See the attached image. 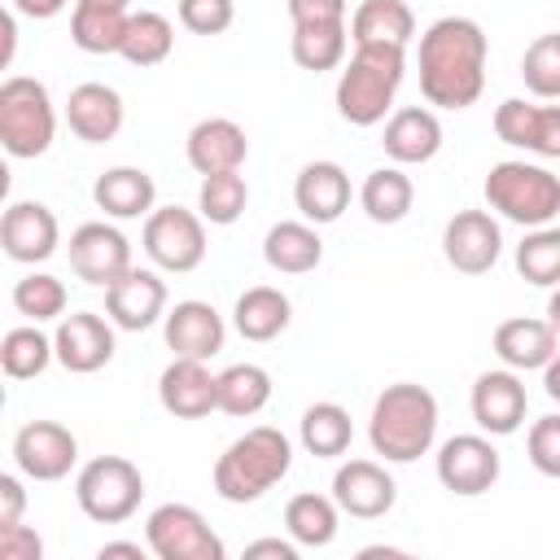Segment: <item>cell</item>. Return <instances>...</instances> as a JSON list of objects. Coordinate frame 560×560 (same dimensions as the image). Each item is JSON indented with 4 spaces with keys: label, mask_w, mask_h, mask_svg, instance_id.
<instances>
[{
    "label": "cell",
    "mask_w": 560,
    "mask_h": 560,
    "mask_svg": "<svg viewBox=\"0 0 560 560\" xmlns=\"http://www.w3.org/2000/svg\"><path fill=\"white\" fill-rule=\"evenodd\" d=\"M74 4H92V9H127L131 0H74Z\"/></svg>",
    "instance_id": "obj_53"
},
{
    "label": "cell",
    "mask_w": 560,
    "mask_h": 560,
    "mask_svg": "<svg viewBox=\"0 0 560 560\" xmlns=\"http://www.w3.org/2000/svg\"><path fill=\"white\" fill-rule=\"evenodd\" d=\"M44 556V542L31 525H0V560H39Z\"/></svg>",
    "instance_id": "obj_45"
},
{
    "label": "cell",
    "mask_w": 560,
    "mask_h": 560,
    "mask_svg": "<svg viewBox=\"0 0 560 560\" xmlns=\"http://www.w3.org/2000/svg\"><path fill=\"white\" fill-rule=\"evenodd\" d=\"M289 22L306 26V22H346V0H284Z\"/></svg>",
    "instance_id": "obj_46"
},
{
    "label": "cell",
    "mask_w": 560,
    "mask_h": 560,
    "mask_svg": "<svg viewBox=\"0 0 560 560\" xmlns=\"http://www.w3.org/2000/svg\"><path fill=\"white\" fill-rule=\"evenodd\" d=\"M298 442L315 459H337L354 442V420L341 402H311L298 420Z\"/></svg>",
    "instance_id": "obj_31"
},
{
    "label": "cell",
    "mask_w": 560,
    "mask_h": 560,
    "mask_svg": "<svg viewBox=\"0 0 560 560\" xmlns=\"http://www.w3.org/2000/svg\"><path fill=\"white\" fill-rule=\"evenodd\" d=\"M140 245L149 262L162 271H175V276L197 271L206 262V219L184 206H153V214L144 219Z\"/></svg>",
    "instance_id": "obj_8"
},
{
    "label": "cell",
    "mask_w": 560,
    "mask_h": 560,
    "mask_svg": "<svg viewBox=\"0 0 560 560\" xmlns=\"http://www.w3.org/2000/svg\"><path fill=\"white\" fill-rule=\"evenodd\" d=\"M516 271L521 280L538 284V289H556L560 284V228H529L525 241L516 245Z\"/></svg>",
    "instance_id": "obj_40"
},
{
    "label": "cell",
    "mask_w": 560,
    "mask_h": 560,
    "mask_svg": "<svg viewBox=\"0 0 560 560\" xmlns=\"http://www.w3.org/2000/svg\"><path fill=\"white\" fill-rule=\"evenodd\" d=\"M262 258L280 276H306V271L319 267L324 241H319L315 223H306V219H280L262 236Z\"/></svg>",
    "instance_id": "obj_28"
},
{
    "label": "cell",
    "mask_w": 560,
    "mask_h": 560,
    "mask_svg": "<svg viewBox=\"0 0 560 560\" xmlns=\"http://www.w3.org/2000/svg\"><path fill=\"white\" fill-rule=\"evenodd\" d=\"M66 284L48 271H26L18 284H13V306L18 315H26L31 324H48V319H61L66 315Z\"/></svg>",
    "instance_id": "obj_41"
},
{
    "label": "cell",
    "mask_w": 560,
    "mask_h": 560,
    "mask_svg": "<svg viewBox=\"0 0 560 560\" xmlns=\"http://www.w3.org/2000/svg\"><path fill=\"white\" fill-rule=\"evenodd\" d=\"M337 525H341V508L332 494L302 490L284 503V529L298 547H328L337 538Z\"/></svg>",
    "instance_id": "obj_33"
},
{
    "label": "cell",
    "mask_w": 560,
    "mask_h": 560,
    "mask_svg": "<svg viewBox=\"0 0 560 560\" xmlns=\"http://www.w3.org/2000/svg\"><path fill=\"white\" fill-rule=\"evenodd\" d=\"M144 551H149V542H101V560H114V556H131V560H144Z\"/></svg>",
    "instance_id": "obj_50"
},
{
    "label": "cell",
    "mask_w": 560,
    "mask_h": 560,
    "mask_svg": "<svg viewBox=\"0 0 560 560\" xmlns=\"http://www.w3.org/2000/svg\"><path fill=\"white\" fill-rule=\"evenodd\" d=\"M52 359H57V346L48 332H39V324L9 328L0 341V368L9 381H35Z\"/></svg>",
    "instance_id": "obj_37"
},
{
    "label": "cell",
    "mask_w": 560,
    "mask_h": 560,
    "mask_svg": "<svg viewBox=\"0 0 560 560\" xmlns=\"http://www.w3.org/2000/svg\"><path fill=\"white\" fill-rule=\"evenodd\" d=\"M236 22L232 0H179V26L192 35H223Z\"/></svg>",
    "instance_id": "obj_44"
},
{
    "label": "cell",
    "mask_w": 560,
    "mask_h": 560,
    "mask_svg": "<svg viewBox=\"0 0 560 560\" xmlns=\"http://www.w3.org/2000/svg\"><path fill=\"white\" fill-rule=\"evenodd\" d=\"M158 402L175 420H201L219 411V372H210L206 359H171L158 376Z\"/></svg>",
    "instance_id": "obj_19"
},
{
    "label": "cell",
    "mask_w": 560,
    "mask_h": 560,
    "mask_svg": "<svg viewBox=\"0 0 560 560\" xmlns=\"http://www.w3.org/2000/svg\"><path fill=\"white\" fill-rule=\"evenodd\" d=\"M13 464L31 481H61L79 464V438L57 420H31L13 433Z\"/></svg>",
    "instance_id": "obj_12"
},
{
    "label": "cell",
    "mask_w": 560,
    "mask_h": 560,
    "mask_svg": "<svg viewBox=\"0 0 560 560\" xmlns=\"http://www.w3.org/2000/svg\"><path fill=\"white\" fill-rule=\"evenodd\" d=\"M486 31L472 18H438L420 35V96L438 109H468L486 88Z\"/></svg>",
    "instance_id": "obj_1"
},
{
    "label": "cell",
    "mask_w": 560,
    "mask_h": 560,
    "mask_svg": "<svg viewBox=\"0 0 560 560\" xmlns=\"http://www.w3.org/2000/svg\"><path fill=\"white\" fill-rule=\"evenodd\" d=\"M57 109L39 79L13 74L0 83V144L9 158H39L52 149Z\"/></svg>",
    "instance_id": "obj_6"
},
{
    "label": "cell",
    "mask_w": 560,
    "mask_h": 560,
    "mask_svg": "<svg viewBox=\"0 0 560 560\" xmlns=\"http://www.w3.org/2000/svg\"><path fill=\"white\" fill-rule=\"evenodd\" d=\"M368 442L385 464H411L429 455L438 442V398L416 381L385 385L368 416Z\"/></svg>",
    "instance_id": "obj_2"
},
{
    "label": "cell",
    "mask_w": 560,
    "mask_h": 560,
    "mask_svg": "<svg viewBox=\"0 0 560 560\" xmlns=\"http://www.w3.org/2000/svg\"><path fill=\"white\" fill-rule=\"evenodd\" d=\"M556 350H560V337H556V328L547 319L512 315V319H503L494 328V354L512 372H542Z\"/></svg>",
    "instance_id": "obj_26"
},
{
    "label": "cell",
    "mask_w": 560,
    "mask_h": 560,
    "mask_svg": "<svg viewBox=\"0 0 560 560\" xmlns=\"http://www.w3.org/2000/svg\"><path fill=\"white\" fill-rule=\"evenodd\" d=\"M293 206L306 223H337L350 210V175L337 162H306L293 179Z\"/></svg>",
    "instance_id": "obj_25"
},
{
    "label": "cell",
    "mask_w": 560,
    "mask_h": 560,
    "mask_svg": "<svg viewBox=\"0 0 560 560\" xmlns=\"http://www.w3.org/2000/svg\"><path fill=\"white\" fill-rule=\"evenodd\" d=\"M381 149L389 162L398 166H420V162H433L438 149H442V118L429 109V105H402L385 118V136H381Z\"/></svg>",
    "instance_id": "obj_22"
},
{
    "label": "cell",
    "mask_w": 560,
    "mask_h": 560,
    "mask_svg": "<svg viewBox=\"0 0 560 560\" xmlns=\"http://www.w3.org/2000/svg\"><path fill=\"white\" fill-rule=\"evenodd\" d=\"M468 407H472V420H477L481 433H490V438L516 433V429L525 424V411H529V394H525L521 372H512V368H490V372H481V376L472 381Z\"/></svg>",
    "instance_id": "obj_14"
},
{
    "label": "cell",
    "mask_w": 560,
    "mask_h": 560,
    "mask_svg": "<svg viewBox=\"0 0 560 560\" xmlns=\"http://www.w3.org/2000/svg\"><path fill=\"white\" fill-rule=\"evenodd\" d=\"M407 74V48L398 44H354L350 61L337 79V114L350 127H376L385 122L398 88Z\"/></svg>",
    "instance_id": "obj_4"
},
{
    "label": "cell",
    "mask_w": 560,
    "mask_h": 560,
    "mask_svg": "<svg viewBox=\"0 0 560 560\" xmlns=\"http://www.w3.org/2000/svg\"><path fill=\"white\" fill-rule=\"evenodd\" d=\"M547 324L556 328V337H560V284L551 289V298H547Z\"/></svg>",
    "instance_id": "obj_52"
},
{
    "label": "cell",
    "mask_w": 560,
    "mask_h": 560,
    "mask_svg": "<svg viewBox=\"0 0 560 560\" xmlns=\"http://www.w3.org/2000/svg\"><path fill=\"white\" fill-rule=\"evenodd\" d=\"M162 337L175 359H214L228 341V324L210 302L184 298L162 315Z\"/></svg>",
    "instance_id": "obj_16"
},
{
    "label": "cell",
    "mask_w": 560,
    "mask_h": 560,
    "mask_svg": "<svg viewBox=\"0 0 560 560\" xmlns=\"http://www.w3.org/2000/svg\"><path fill=\"white\" fill-rule=\"evenodd\" d=\"M293 468V442L276 424H254L214 459V494L228 503H258Z\"/></svg>",
    "instance_id": "obj_3"
},
{
    "label": "cell",
    "mask_w": 560,
    "mask_h": 560,
    "mask_svg": "<svg viewBox=\"0 0 560 560\" xmlns=\"http://www.w3.org/2000/svg\"><path fill=\"white\" fill-rule=\"evenodd\" d=\"M171 48H175V26H171V18H162V13H153V9H140V13L127 18V35H122L118 57H127V61L140 66V70H149V66H162V61L171 57Z\"/></svg>",
    "instance_id": "obj_36"
},
{
    "label": "cell",
    "mask_w": 560,
    "mask_h": 560,
    "mask_svg": "<svg viewBox=\"0 0 560 560\" xmlns=\"http://www.w3.org/2000/svg\"><path fill=\"white\" fill-rule=\"evenodd\" d=\"M521 79L538 101H560V31H547L525 48Z\"/></svg>",
    "instance_id": "obj_42"
},
{
    "label": "cell",
    "mask_w": 560,
    "mask_h": 560,
    "mask_svg": "<svg viewBox=\"0 0 560 560\" xmlns=\"http://www.w3.org/2000/svg\"><path fill=\"white\" fill-rule=\"evenodd\" d=\"M525 455H529V464L542 477H556L560 481V411H551V416H542V420L529 424Z\"/></svg>",
    "instance_id": "obj_43"
},
{
    "label": "cell",
    "mask_w": 560,
    "mask_h": 560,
    "mask_svg": "<svg viewBox=\"0 0 560 560\" xmlns=\"http://www.w3.org/2000/svg\"><path fill=\"white\" fill-rule=\"evenodd\" d=\"M92 201L96 210H105V219H149L158 201V184L144 166H109L96 175Z\"/></svg>",
    "instance_id": "obj_27"
},
{
    "label": "cell",
    "mask_w": 560,
    "mask_h": 560,
    "mask_svg": "<svg viewBox=\"0 0 560 560\" xmlns=\"http://www.w3.org/2000/svg\"><path fill=\"white\" fill-rule=\"evenodd\" d=\"M26 512V490L18 472H0V525H18Z\"/></svg>",
    "instance_id": "obj_47"
},
{
    "label": "cell",
    "mask_w": 560,
    "mask_h": 560,
    "mask_svg": "<svg viewBox=\"0 0 560 560\" xmlns=\"http://www.w3.org/2000/svg\"><path fill=\"white\" fill-rule=\"evenodd\" d=\"M332 499H337V508L346 516L376 521V516H385L398 503V486L385 472V464H376V459H346L332 472Z\"/></svg>",
    "instance_id": "obj_21"
},
{
    "label": "cell",
    "mask_w": 560,
    "mask_h": 560,
    "mask_svg": "<svg viewBox=\"0 0 560 560\" xmlns=\"http://www.w3.org/2000/svg\"><path fill=\"white\" fill-rule=\"evenodd\" d=\"M542 389H547V398L551 402H560V350L551 354V363L542 368Z\"/></svg>",
    "instance_id": "obj_51"
},
{
    "label": "cell",
    "mask_w": 560,
    "mask_h": 560,
    "mask_svg": "<svg viewBox=\"0 0 560 560\" xmlns=\"http://www.w3.org/2000/svg\"><path fill=\"white\" fill-rule=\"evenodd\" d=\"M271 402V372L258 363H232L219 372V411L249 420Z\"/></svg>",
    "instance_id": "obj_35"
},
{
    "label": "cell",
    "mask_w": 560,
    "mask_h": 560,
    "mask_svg": "<svg viewBox=\"0 0 560 560\" xmlns=\"http://www.w3.org/2000/svg\"><path fill=\"white\" fill-rule=\"evenodd\" d=\"M127 105L109 83H79L66 96V122L83 144H105L122 131Z\"/></svg>",
    "instance_id": "obj_23"
},
{
    "label": "cell",
    "mask_w": 560,
    "mask_h": 560,
    "mask_svg": "<svg viewBox=\"0 0 560 560\" xmlns=\"http://www.w3.org/2000/svg\"><path fill=\"white\" fill-rule=\"evenodd\" d=\"M66 258H70V271H74L83 284H96V289H109L122 271L136 267V262H131V241H127L114 223H105V219L79 223V228L70 232Z\"/></svg>",
    "instance_id": "obj_11"
},
{
    "label": "cell",
    "mask_w": 560,
    "mask_h": 560,
    "mask_svg": "<svg viewBox=\"0 0 560 560\" xmlns=\"http://www.w3.org/2000/svg\"><path fill=\"white\" fill-rule=\"evenodd\" d=\"M289 319H293V302L276 284H254L232 306V328L245 341H271V337H280L289 328Z\"/></svg>",
    "instance_id": "obj_29"
},
{
    "label": "cell",
    "mask_w": 560,
    "mask_h": 560,
    "mask_svg": "<svg viewBox=\"0 0 560 560\" xmlns=\"http://www.w3.org/2000/svg\"><path fill=\"white\" fill-rule=\"evenodd\" d=\"M114 319L109 315H96V311H74V315H61L57 319V332H52V346H57V363L74 376H88V372H101L109 359H114Z\"/></svg>",
    "instance_id": "obj_15"
},
{
    "label": "cell",
    "mask_w": 560,
    "mask_h": 560,
    "mask_svg": "<svg viewBox=\"0 0 560 560\" xmlns=\"http://www.w3.org/2000/svg\"><path fill=\"white\" fill-rule=\"evenodd\" d=\"M499 472H503V459H499L490 433H455L438 446V481L459 499L494 490Z\"/></svg>",
    "instance_id": "obj_10"
},
{
    "label": "cell",
    "mask_w": 560,
    "mask_h": 560,
    "mask_svg": "<svg viewBox=\"0 0 560 560\" xmlns=\"http://www.w3.org/2000/svg\"><path fill=\"white\" fill-rule=\"evenodd\" d=\"M79 512L96 525H122L144 499V472L127 455H96L74 477Z\"/></svg>",
    "instance_id": "obj_7"
},
{
    "label": "cell",
    "mask_w": 560,
    "mask_h": 560,
    "mask_svg": "<svg viewBox=\"0 0 560 560\" xmlns=\"http://www.w3.org/2000/svg\"><path fill=\"white\" fill-rule=\"evenodd\" d=\"M346 48H350V26L346 22H306V26H293V35H289L293 61L311 74L337 70L346 61Z\"/></svg>",
    "instance_id": "obj_34"
},
{
    "label": "cell",
    "mask_w": 560,
    "mask_h": 560,
    "mask_svg": "<svg viewBox=\"0 0 560 560\" xmlns=\"http://www.w3.org/2000/svg\"><path fill=\"white\" fill-rule=\"evenodd\" d=\"M249 206V184L241 171H219V175H201V188H197V214L214 228H228L245 214Z\"/></svg>",
    "instance_id": "obj_39"
},
{
    "label": "cell",
    "mask_w": 560,
    "mask_h": 560,
    "mask_svg": "<svg viewBox=\"0 0 560 560\" xmlns=\"http://www.w3.org/2000/svg\"><path fill=\"white\" fill-rule=\"evenodd\" d=\"M350 39L407 48L416 39V13L407 0H359V9L350 13Z\"/></svg>",
    "instance_id": "obj_30"
},
{
    "label": "cell",
    "mask_w": 560,
    "mask_h": 560,
    "mask_svg": "<svg viewBox=\"0 0 560 560\" xmlns=\"http://www.w3.org/2000/svg\"><path fill=\"white\" fill-rule=\"evenodd\" d=\"M481 192L494 214H503L508 223H521V228H547L560 214V175H551L547 166L525 162V158L494 162Z\"/></svg>",
    "instance_id": "obj_5"
},
{
    "label": "cell",
    "mask_w": 560,
    "mask_h": 560,
    "mask_svg": "<svg viewBox=\"0 0 560 560\" xmlns=\"http://www.w3.org/2000/svg\"><path fill=\"white\" fill-rule=\"evenodd\" d=\"M494 136L512 149L560 158V105H534L525 96H508L494 109Z\"/></svg>",
    "instance_id": "obj_20"
},
{
    "label": "cell",
    "mask_w": 560,
    "mask_h": 560,
    "mask_svg": "<svg viewBox=\"0 0 560 560\" xmlns=\"http://www.w3.org/2000/svg\"><path fill=\"white\" fill-rule=\"evenodd\" d=\"M442 254L459 276H486L503 254V232L490 210H455L442 228Z\"/></svg>",
    "instance_id": "obj_13"
},
{
    "label": "cell",
    "mask_w": 560,
    "mask_h": 560,
    "mask_svg": "<svg viewBox=\"0 0 560 560\" xmlns=\"http://www.w3.org/2000/svg\"><path fill=\"white\" fill-rule=\"evenodd\" d=\"M66 4H70V0H9V9H13V13H22V18H35V22H48V18H57Z\"/></svg>",
    "instance_id": "obj_49"
},
{
    "label": "cell",
    "mask_w": 560,
    "mask_h": 560,
    "mask_svg": "<svg viewBox=\"0 0 560 560\" xmlns=\"http://www.w3.org/2000/svg\"><path fill=\"white\" fill-rule=\"evenodd\" d=\"M0 245L13 262H44L57 254L61 245V223L44 201H9L4 219H0Z\"/></svg>",
    "instance_id": "obj_17"
},
{
    "label": "cell",
    "mask_w": 560,
    "mask_h": 560,
    "mask_svg": "<svg viewBox=\"0 0 560 560\" xmlns=\"http://www.w3.org/2000/svg\"><path fill=\"white\" fill-rule=\"evenodd\" d=\"M127 9H92V4H74L70 13V39L74 48L92 52V57H105V52H118L122 48V35H127Z\"/></svg>",
    "instance_id": "obj_38"
},
{
    "label": "cell",
    "mask_w": 560,
    "mask_h": 560,
    "mask_svg": "<svg viewBox=\"0 0 560 560\" xmlns=\"http://www.w3.org/2000/svg\"><path fill=\"white\" fill-rule=\"evenodd\" d=\"M258 556H271V560H298V542L293 538H254L245 547V560H258Z\"/></svg>",
    "instance_id": "obj_48"
},
{
    "label": "cell",
    "mask_w": 560,
    "mask_h": 560,
    "mask_svg": "<svg viewBox=\"0 0 560 560\" xmlns=\"http://www.w3.org/2000/svg\"><path fill=\"white\" fill-rule=\"evenodd\" d=\"M411 201H416V184L398 162L368 171V179L359 188V206L372 223H402L411 214Z\"/></svg>",
    "instance_id": "obj_32"
},
{
    "label": "cell",
    "mask_w": 560,
    "mask_h": 560,
    "mask_svg": "<svg viewBox=\"0 0 560 560\" xmlns=\"http://www.w3.org/2000/svg\"><path fill=\"white\" fill-rule=\"evenodd\" d=\"M144 542L158 560H223V538L192 503H158L144 521Z\"/></svg>",
    "instance_id": "obj_9"
},
{
    "label": "cell",
    "mask_w": 560,
    "mask_h": 560,
    "mask_svg": "<svg viewBox=\"0 0 560 560\" xmlns=\"http://www.w3.org/2000/svg\"><path fill=\"white\" fill-rule=\"evenodd\" d=\"M105 315L122 328V332H144L166 315V280L149 267H131L122 271L109 289H105Z\"/></svg>",
    "instance_id": "obj_18"
},
{
    "label": "cell",
    "mask_w": 560,
    "mask_h": 560,
    "mask_svg": "<svg viewBox=\"0 0 560 560\" xmlns=\"http://www.w3.org/2000/svg\"><path fill=\"white\" fill-rule=\"evenodd\" d=\"M184 153H188V166H192L197 175L241 171L245 158H249V140H245V127L232 122V118H201V122L188 131Z\"/></svg>",
    "instance_id": "obj_24"
}]
</instances>
